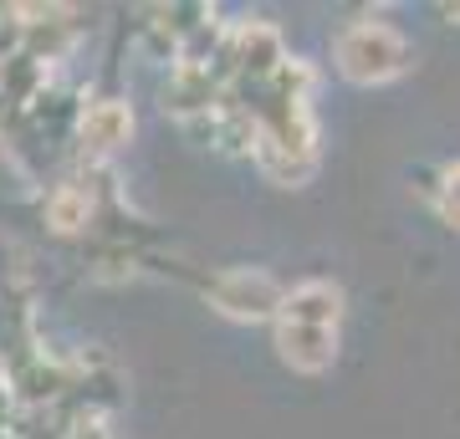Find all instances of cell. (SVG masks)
<instances>
[{
  "label": "cell",
  "instance_id": "obj_1",
  "mask_svg": "<svg viewBox=\"0 0 460 439\" xmlns=\"http://www.w3.org/2000/svg\"><path fill=\"white\" fill-rule=\"evenodd\" d=\"M338 66L353 82H389L410 66V47L384 21H353L338 31Z\"/></svg>",
  "mask_w": 460,
  "mask_h": 439
},
{
  "label": "cell",
  "instance_id": "obj_2",
  "mask_svg": "<svg viewBox=\"0 0 460 439\" xmlns=\"http://www.w3.org/2000/svg\"><path fill=\"white\" fill-rule=\"evenodd\" d=\"M210 302L226 312V317L261 322V317H271V312L281 307V292L266 271H226V277L210 281Z\"/></svg>",
  "mask_w": 460,
  "mask_h": 439
},
{
  "label": "cell",
  "instance_id": "obj_3",
  "mask_svg": "<svg viewBox=\"0 0 460 439\" xmlns=\"http://www.w3.org/2000/svg\"><path fill=\"white\" fill-rule=\"evenodd\" d=\"M281 322L287 327H332L338 332V317H343V292L332 281H307L296 292L281 296Z\"/></svg>",
  "mask_w": 460,
  "mask_h": 439
},
{
  "label": "cell",
  "instance_id": "obj_4",
  "mask_svg": "<svg viewBox=\"0 0 460 439\" xmlns=\"http://www.w3.org/2000/svg\"><path fill=\"white\" fill-rule=\"evenodd\" d=\"M230 62L241 66V82H266L277 77L281 66V36L266 26V21H246L241 31L230 36Z\"/></svg>",
  "mask_w": 460,
  "mask_h": 439
},
{
  "label": "cell",
  "instance_id": "obj_5",
  "mask_svg": "<svg viewBox=\"0 0 460 439\" xmlns=\"http://www.w3.org/2000/svg\"><path fill=\"white\" fill-rule=\"evenodd\" d=\"M277 347L296 373H323V368H332V358H338V332H332V327H287L281 322Z\"/></svg>",
  "mask_w": 460,
  "mask_h": 439
},
{
  "label": "cell",
  "instance_id": "obj_6",
  "mask_svg": "<svg viewBox=\"0 0 460 439\" xmlns=\"http://www.w3.org/2000/svg\"><path fill=\"white\" fill-rule=\"evenodd\" d=\"M77 133H83V148H93V154L123 148V144H128V133H133V113H128V102H118V98L93 102V108L83 113V123H77Z\"/></svg>",
  "mask_w": 460,
  "mask_h": 439
},
{
  "label": "cell",
  "instance_id": "obj_7",
  "mask_svg": "<svg viewBox=\"0 0 460 439\" xmlns=\"http://www.w3.org/2000/svg\"><path fill=\"white\" fill-rule=\"evenodd\" d=\"M47 220L62 235H72V230H83L87 220H93V195H87L83 184H62L57 195L47 199Z\"/></svg>",
  "mask_w": 460,
  "mask_h": 439
},
{
  "label": "cell",
  "instance_id": "obj_8",
  "mask_svg": "<svg viewBox=\"0 0 460 439\" xmlns=\"http://www.w3.org/2000/svg\"><path fill=\"white\" fill-rule=\"evenodd\" d=\"M440 215L450 225H460V163L445 174V195H440Z\"/></svg>",
  "mask_w": 460,
  "mask_h": 439
},
{
  "label": "cell",
  "instance_id": "obj_9",
  "mask_svg": "<svg viewBox=\"0 0 460 439\" xmlns=\"http://www.w3.org/2000/svg\"><path fill=\"white\" fill-rule=\"evenodd\" d=\"M66 439H108V429H102V424H72Z\"/></svg>",
  "mask_w": 460,
  "mask_h": 439
}]
</instances>
